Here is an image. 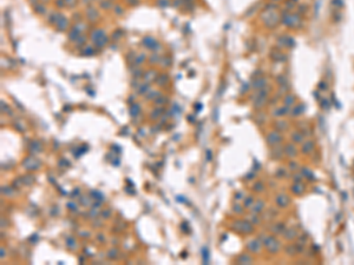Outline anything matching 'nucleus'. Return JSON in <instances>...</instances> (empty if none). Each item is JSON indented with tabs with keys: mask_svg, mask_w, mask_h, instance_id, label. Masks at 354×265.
I'll return each instance as SVG.
<instances>
[{
	"mask_svg": "<svg viewBox=\"0 0 354 265\" xmlns=\"http://www.w3.org/2000/svg\"><path fill=\"white\" fill-rule=\"evenodd\" d=\"M92 40L96 43L97 46H103L106 41H108V37L105 35V32L103 30H97L92 32Z\"/></svg>",
	"mask_w": 354,
	"mask_h": 265,
	"instance_id": "f257e3e1",
	"label": "nucleus"
},
{
	"mask_svg": "<svg viewBox=\"0 0 354 265\" xmlns=\"http://www.w3.org/2000/svg\"><path fill=\"white\" fill-rule=\"evenodd\" d=\"M56 25H57L58 31H65L67 28V26H69V21H67V19L65 17H63V16L59 14V17H58V19L56 21Z\"/></svg>",
	"mask_w": 354,
	"mask_h": 265,
	"instance_id": "f03ea898",
	"label": "nucleus"
},
{
	"mask_svg": "<svg viewBox=\"0 0 354 265\" xmlns=\"http://www.w3.org/2000/svg\"><path fill=\"white\" fill-rule=\"evenodd\" d=\"M143 44H144L149 49H156V48H158V47H156V46H159V45L157 44V41L154 39V38H151V37H145L144 39H143Z\"/></svg>",
	"mask_w": 354,
	"mask_h": 265,
	"instance_id": "7ed1b4c3",
	"label": "nucleus"
},
{
	"mask_svg": "<svg viewBox=\"0 0 354 265\" xmlns=\"http://www.w3.org/2000/svg\"><path fill=\"white\" fill-rule=\"evenodd\" d=\"M86 14H87L88 20H91V21H96V20H97V18H98V12H97V9H95L93 7L87 8V11H86Z\"/></svg>",
	"mask_w": 354,
	"mask_h": 265,
	"instance_id": "20e7f679",
	"label": "nucleus"
},
{
	"mask_svg": "<svg viewBox=\"0 0 354 265\" xmlns=\"http://www.w3.org/2000/svg\"><path fill=\"white\" fill-rule=\"evenodd\" d=\"M299 21V18L296 19L295 16H287L285 19H283V22L287 25V26H294V25Z\"/></svg>",
	"mask_w": 354,
	"mask_h": 265,
	"instance_id": "39448f33",
	"label": "nucleus"
},
{
	"mask_svg": "<svg viewBox=\"0 0 354 265\" xmlns=\"http://www.w3.org/2000/svg\"><path fill=\"white\" fill-rule=\"evenodd\" d=\"M288 112H289V108H288L287 106H283V107H279V108H276L274 115H275V116H279V117H283V116L288 115Z\"/></svg>",
	"mask_w": 354,
	"mask_h": 265,
	"instance_id": "423d86ee",
	"label": "nucleus"
},
{
	"mask_svg": "<svg viewBox=\"0 0 354 265\" xmlns=\"http://www.w3.org/2000/svg\"><path fill=\"white\" fill-rule=\"evenodd\" d=\"M294 103H295V98H294V96H292V94H288V96L285 98V105H286V106H292Z\"/></svg>",
	"mask_w": 354,
	"mask_h": 265,
	"instance_id": "0eeeda50",
	"label": "nucleus"
},
{
	"mask_svg": "<svg viewBox=\"0 0 354 265\" xmlns=\"http://www.w3.org/2000/svg\"><path fill=\"white\" fill-rule=\"evenodd\" d=\"M266 84H267V80H266L264 78H261V79H259L254 83V87L255 88H262V87L266 86Z\"/></svg>",
	"mask_w": 354,
	"mask_h": 265,
	"instance_id": "6e6552de",
	"label": "nucleus"
},
{
	"mask_svg": "<svg viewBox=\"0 0 354 265\" xmlns=\"http://www.w3.org/2000/svg\"><path fill=\"white\" fill-rule=\"evenodd\" d=\"M145 80H151V79H156V72L155 71H149L145 73Z\"/></svg>",
	"mask_w": 354,
	"mask_h": 265,
	"instance_id": "1a4fd4ad",
	"label": "nucleus"
},
{
	"mask_svg": "<svg viewBox=\"0 0 354 265\" xmlns=\"http://www.w3.org/2000/svg\"><path fill=\"white\" fill-rule=\"evenodd\" d=\"M34 11L37 12V13L43 14L45 12V7L43 5H40V4H34Z\"/></svg>",
	"mask_w": 354,
	"mask_h": 265,
	"instance_id": "9d476101",
	"label": "nucleus"
},
{
	"mask_svg": "<svg viewBox=\"0 0 354 265\" xmlns=\"http://www.w3.org/2000/svg\"><path fill=\"white\" fill-rule=\"evenodd\" d=\"M302 111H303V106H302V105H299V106L294 107V110H293V116H294V117L300 116L301 113H302Z\"/></svg>",
	"mask_w": 354,
	"mask_h": 265,
	"instance_id": "9b49d317",
	"label": "nucleus"
},
{
	"mask_svg": "<svg viewBox=\"0 0 354 265\" xmlns=\"http://www.w3.org/2000/svg\"><path fill=\"white\" fill-rule=\"evenodd\" d=\"M138 111H140V106H138L137 104L131 105V107H130V113H131V116L138 115Z\"/></svg>",
	"mask_w": 354,
	"mask_h": 265,
	"instance_id": "f8f14e48",
	"label": "nucleus"
},
{
	"mask_svg": "<svg viewBox=\"0 0 354 265\" xmlns=\"http://www.w3.org/2000/svg\"><path fill=\"white\" fill-rule=\"evenodd\" d=\"M293 140H295V143H300L302 140V136L299 133V132H295L293 134Z\"/></svg>",
	"mask_w": 354,
	"mask_h": 265,
	"instance_id": "ddd939ff",
	"label": "nucleus"
},
{
	"mask_svg": "<svg viewBox=\"0 0 354 265\" xmlns=\"http://www.w3.org/2000/svg\"><path fill=\"white\" fill-rule=\"evenodd\" d=\"M148 90H149V85L148 84H143L142 86H140V88H138V91H140L141 93H145Z\"/></svg>",
	"mask_w": 354,
	"mask_h": 265,
	"instance_id": "4468645a",
	"label": "nucleus"
},
{
	"mask_svg": "<svg viewBox=\"0 0 354 265\" xmlns=\"http://www.w3.org/2000/svg\"><path fill=\"white\" fill-rule=\"evenodd\" d=\"M169 0H158V5L162 6V7H165V6H169Z\"/></svg>",
	"mask_w": 354,
	"mask_h": 265,
	"instance_id": "2eb2a0df",
	"label": "nucleus"
},
{
	"mask_svg": "<svg viewBox=\"0 0 354 265\" xmlns=\"http://www.w3.org/2000/svg\"><path fill=\"white\" fill-rule=\"evenodd\" d=\"M100 6H102L103 8H109V7L111 6V1H109V0H105V1H102V3H100Z\"/></svg>",
	"mask_w": 354,
	"mask_h": 265,
	"instance_id": "dca6fc26",
	"label": "nucleus"
},
{
	"mask_svg": "<svg viewBox=\"0 0 354 265\" xmlns=\"http://www.w3.org/2000/svg\"><path fill=\"white\" fill-rule=\"evenodd\" d=\"M161 112H162V110H161V108H157V110L152 111V113H155V115L151 116V118L155 119V117H156V118H157V117H159V116H161Z\"/></svg>",
	"mask_w": 354,
	"mask_h": 265,
	"instance_id": "f3484780",
	"label": "nucleus"
},
{
	"mask_svg": "<svg viewBox=\"0 0 354 265\" xmlns=\"http://www.w3.org/2000/svg\"><path fill=\"white\" fill-rule=\"evenodd\" d=\"M65 4L67 6L73 7V6H76V4H77V0H65Z\"/></svg>",
	"mask_w": 354,
	"mask_h": 265,
	"instance_id": "a211bd4d",
	"label": "nucleus"
},
{
	"mask_svg": "<svg viewBox=\"0 0 354 265\" xmlns=\"http://www.w3.org/2000/svg\"><path fill=\"white\" fill-rule=\"evenodd\" d=\"M56 4H57L58 7H63L64 5H66V4H65V0H56Z\"/></svg>",
	"mask_w": 354,
	"mask_h": 265,
	"instance_id": "6ab92c4d",
	"label": "nucleus"
},
{
	"mask_svg": "<svg viewBox=\"0 0 354 265\" xmlns=\"http://www.w3.org/2000/svg\"><path fill=\"white\" fill-rule=\"evenodd\" d=\"M151 57H152V58H150V61H151V62H152V64H154V62H155V61H158V59H159L157 54H154V56H151Z\"/></svg>",
	"mask_w": 354,
	"mask_h": 265,
	"instance_id": "aec40b11",
	"label": "nucleus"
},
{
	"mask_svg": "<svg viewBox=\"0 0 354 265\" xmlns=\"http://www.w3.org/2000/svg\"><path fill=\"white\" fill-rule=\"evenodd\" d=\"M85 54H93V49L90 47V48H86V52Z\"/></svg>",
	"mask_w": 354,
	"mask_h": 265,
	"instance_id": "412c9836",
	"label": "nucleus"
},
{
	"mask_svg": "<svg viewBox=\"0 0 354 265\" xmlns=\"http://www.w3.org/2000/svg\"><path fill=\"white\" fill-rule=\"evenodd\" d=\"M88 1H90V0H83V3H85V4H86V3H88Z\"/></svg>",
	"mask_w": 354,
	"mask_h": 265,
	"instance_id": "4be33fe9",
	"label": "nucleus"
},
{
	"mask_svg": "<svg viewBox=\"0 0 354 265\" xmlns=\"http://www.w3.org/2000/svg\"><path fill=\"white\" fill-rule=\"evenodd\" d=\"M31 1H33V3H35V1H37V0H31Z\"/></svg>",
	"mask_w": 354,
	"mask_h": 265,
	"instance_id": "5701e85b",
	"label": "nucleus"
}]
</instances>
